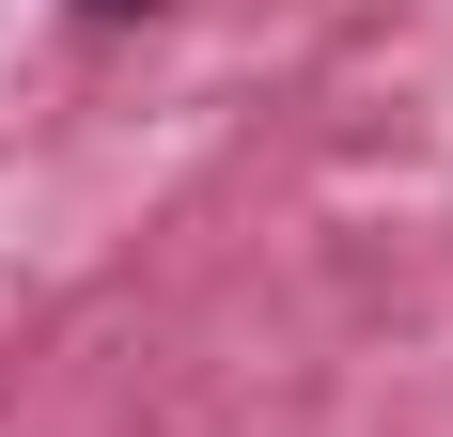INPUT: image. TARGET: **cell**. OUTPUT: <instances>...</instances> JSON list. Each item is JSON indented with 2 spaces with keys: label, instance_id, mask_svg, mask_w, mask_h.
Segmentation results:
<instances>
[{
  "label": "cell",
  "instance_id": "6da1fadb",
  "mask_svg": "<svg viewBox=\"0 0 453 437\" xmlns=\"http://www.w3.org/2000/svg\"><path fill=\"white\" fill-rule=\"evenodd\" d=\"M79 16H157V0H79Z\"/></svg>",
  "mask_w": 453,
  "mask_h": 437
}]
</instances>
